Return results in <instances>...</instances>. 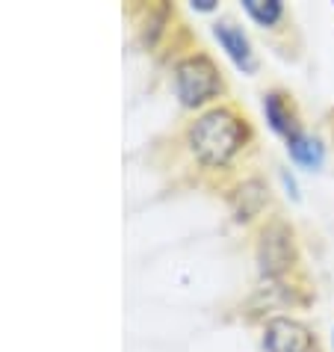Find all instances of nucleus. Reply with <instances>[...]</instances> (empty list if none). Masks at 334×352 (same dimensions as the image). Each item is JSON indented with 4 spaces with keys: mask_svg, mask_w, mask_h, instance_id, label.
<instances>
[{
    "mask_svg": "<svg viewBox=\"0 0 334 352\" xmlns=\"http://www.w3.org/2000/svg\"><path fill=\"white\" fill-rule=\"evenodd\" d=\"M192 154L204 166H225L245 142V124L231 110H208L186 133Z\"/></svg>",
    "mask_w": 334,
    "mask_h": 352,
    "instance_id": "nucleus-1",
    "label": "nucleus"
},
{
    "mask_svg": "<svg viewBox=\"0 0 334 352\" xmlns=\"http://www.w3.org/2000/svg\"><path fill=\"white\" fill-rule=\"evenodd\" d=\"M222 89L219 72L204 54L186 56L175 68V92H178L183 107H201Z\"/></svg>",
    "mask_w": 334,
    "mask_h": 352,
    "instance_id": "nucleus-2",
    "label": "nucleus"
},
{
    "mask_svg": "<svg viewBox=\"0 0 334 352\" xmlns=\"http://www.w3.org/2000/svg\"><path fill=\"white\" fill-rule=\"evenodd\" d=\"M293 261V234L287 225L275 222L269 225L267 231H263L260 237V246H258V263H260V272L263 276H281L284 270L290 267Z\"/></svg>",
    "mask_w": 334,
    "mask_h": 352,
    "instance_id": "nucleus-3",
    "label": "nucleus"
},
{
    "mask_svg": "<svg viewBox=\"0 0 334 352\" xmlns=\"http://www.w3.org/2000/svg\"><path fill=\"white\" fill-rule=\"evenodd\" d=\"M311 331L287 317L269 320L263 331V352H311Z\"/></svg>",
    "mask_w": 334,
    "mask_h": 352,
    "instance_id": "nucleus-4",
    "label": "nucleus"
},
{
    "mask_svg": "<svg viewBox=\"0 0 334 352\" xmlns=\"http://www.w3.org/2000/svg\"><path fill=\"white\" fill-rule=\"evenodd\" d=\"M213 36L219 38V45L225 47V54L234 60V65L243 68V72H252L254 68V54H252V45H249V38H245V33L240 30V27L222 21V24L213 27Z\"/></svg>",
    "mask_w": 334,
    "mask_h": 352,
    "instance_id": "nucleus-5",
    "label": "nucleus"
},
{
    "mask_svg": "<svg viewBox=\"0 0 334 352\" xmlns=\"http://www.w3.org/2000/svg\"><path fill=\"white\" fill-rule=\"evenodd\" d=\"M287 151L290 157L296 160L302 169H320L322 166V157H326V151H322V142L317 140V136L311 133H293L287 140Z\"/></svg>",
    "mask_w": 334,
    "mask_h": 352,
    "instance_id": "nucleus-6",
    "label": "nucleus"
},
{
    "mask_svg": "<svg viewBox=\"0 0 334 352\" xmlns=\"http://www.w3.org/2000/svg\"><path fill=\"white\" fill-rule=\"evenodd\" d=\"M263 113H267V122L275 133L287 136V140L293 133H299L296 122H293V110H290V104L284 101V95H278V92L263 95Z\"/></svg>",
    "mask_w": 334,
    "mask_h": 352,
    "instance_id": "nucleus-7",
    "label": "nucleus"
},
{
    "mask_svg": "<svg viewBox=\"0 0 334 352\" xmlns=\"http://www.w3.org/2000/svg\"><path fill=\"white\" fill-rule=\"evenodd\" d=\"M243 9L249 12L260 27H272L284 15L281 0H243Z\"/></svg>",
    "mask_w": 334,
    "mask_h": 352,
    "instance_id": "nucleus-8",
    "label": "nucleus"
},
{
    "mask_svg": "<svg viewBox=\"0 0 334 352\" xmlns=\"http://www.w3.org/2000/svg\"><path fill=\"white\" fill-rule=\"evenodd\" d=\"M192 9H201V12H210L213 0H192Z\"/></svg>",
    "mask_w": 334,
    "mask_h": 352,
    "instance_id": "nucleus-9",
    "label": "nucleus"
}]
</instances>
